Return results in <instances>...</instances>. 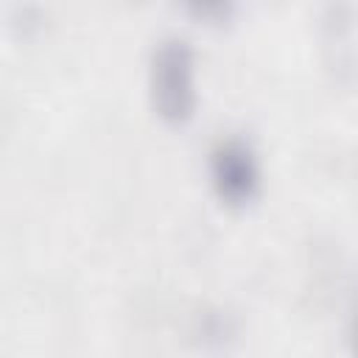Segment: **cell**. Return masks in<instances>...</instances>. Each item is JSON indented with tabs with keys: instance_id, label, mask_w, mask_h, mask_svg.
<instances>
[{
	"instance_id": "obj_1",
	"label": "cell",
	"mask_w": 358,
	"mask_h": 358,
	"mask_svg": "<svg viewBox=\"0 0 358 358\" xmlns=\"http://www.w3.org/2000/svg\"><path fill=\"white\" fill-rule=\"evenodd\" d=\"M221 179H224V187L229 193H243L246 190V185L252 182V171H249V159L243 157V151L221 154Z\"/></svg>"
}]
</instances>
